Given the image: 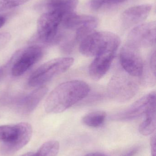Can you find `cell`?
Listing matches in <instances>:
<instances>
[{"label": "cell", "mask_w": 156, "mask_h": 156, "mask_svg": "<svg viewBox=\"0 0 156 156\" xmlns=\"http://www.w3.org/2000/svg\"><path fill=\"white\" fill-rule=\"evenodd\" d=\"M89 86L78 80L60 83L49 94L44 105L48 113L62 112L86 97L89 92Z\"/></svg>", "instance_id": "1"}, {"label": "cell", "mask_w": 156, "mask_h": 156, "mask_svg": "<svg viewBox=\"0 0 156 156\" xmlns=\"http://www.w3.org/2000/svg\"><path fill=\"white\" fill-rule=\"evenodd\" d=\"M121 44L118 35L106 31L93 32L80 43L79 51L83 55L96 57L109 52H116Z\"/></svg>", "instance_id": "2"}, {"label": "cell", "mask_w": 156, "mask_h": 156, "mask_svg": "<svg viewBox=\"0 0 156 156\" xmlns=\"http://www.w3.org/2000/svg\"><path fill=\"white\" fill-rule=\"evenodd\" d=\"M33 129L30 124L20 122L0 126V141L4 154L17 152L27 144L32 137Z\"/></svg>", "instance_id": "3"}, {"label": "cell", "mask_w": 156, "mask_h": 156, "mask_svg": "<svg viewBox=\"0 0 156 156\" xmlns=\"http://www.w3.org/2000/svg\"><path fill=\"white\" fill-rule=\"evenodd\" d=\"M74 63L71 57H62L49 60L37 69L29 77L27 84L29 87H38L53 78L67 71Z\"/></svg>", "instance_id": "4"}, {"label": "cell", "mask_w": 156, "mask_h": 156, "mask_svg": "<svg viewBox=\"0 0 156 156\" xmlns=\"http://www.w3.org/2000/svg\"><path fill=\"white\" fill-rule=\"evenodd\" d=\"M64 17L54 11H47L39 17L37 23L38 39L45 44H51L59 39L60 27Z\"/></svg>", "instance_id": "5"}, {"label": "cell", "mask_w": 156, "mask_h": 156, "mask_svg": "<svg viewBox=\"0 0 156 156\" xmlns=\"http://www.w3.org/2000/svg\"><path fill=\"white\" fill-rule=\"evenodd\" d=\"M44 50L38 45L27 47L16 53L11 60V73L14 76L24 74L43 57Z\"/></svg>", "instance_id": "6"}, {"label": "cell", "mask_w": 156, "mask_h": 156, "mask_svg": "<svg viewBox=\"0 0 156 156\" xmlns=\"http://www.w3.org/2000/svg\"><path fill=\"white\" fill-rule=\"evenodd\" d=\"M130 76L119 73L111 78L108 84V91L112 99L124 102L135 96L138 90V84Z\"/></svg>", "instance_id": "7"}, {"label": "cell", "mask_w": 156, "mask_h": 156, "mask_svg": "<svg viewBox=\"0 0 156 156\" xmlns=\"http://www.w3.org/2000/svg\"><path fill=\"white\" fill-rule=\"evenodd\" d=\"M156 109V94L150 93L140 98L122 112L112 116L115 121H131L139 118Z\"/></svg>", "instance_id": "8"}, {"label": "cell", "mask_w": 156, "mask_h": 156, "mask_svg": "<svg viewBox=\"0 0 156 156\" xmlns=\"http://www.w3.org/2000/svg\"><path fill=\"white\" fill-rule=\"evenodd\" d=\"M139 48L126 43L121 49L120 61L125 72L132 77L142 76L144 64Z\"/></svg>", "instance_id": "9"}, {"label": "cell", "mask_w": 156, "mask_h": 156, "mask_svg": "<svg viewBox=\"0 0 156 156\" xmlns=\"http://www.w3.org/2000/svg\"><path fill=\"white\" fill-rule=\"evenodd\" d=\"M156 31L155 22L141 24L131 30L126 43L138 48L153 46L155 44Z\"/></svg>", "instance_id": "10"}, {"label": "cell", "mask_w": 156, "mask_h": 156, "mask_svg": "<svg viewBox=\"0 0 156 156\" xmlns=\"http://www.w3.org/2000/svg\"><path fill=\"white\" fill-rule=\"evenodd\" d=\"M47 91V88L45 86H40L28 94L21 97L16 103V110L23 114L30 113L37 107Z\"/></svg>", "instance_id": "11"}, {"label": "cell", "mask_w": 156, "mask_h": 156, "mask_svg": "<svg viewBox=\"0 0 156 156\" xmlns=\"http://www.w3.org/2000/svg\"><path fill=\"white\" fill-rule=\"evenodd\" d=\"M116 53L106 52L95 57L89 69V75L93 80H99L105 76L111 68Z\"/></svg>", "instance_id": "12"}, {"label": "cell", "mask_w": 156, "mask_h": 156, "mask_svg": "<svg viewBox=\"0 0 156 156\" xmlns=\"http://www.w3.org/2000/svg\"><path fill=\"white\" fill-rule=\"evenodd\" d=\"M152 8L151 5L144 4L126 9L122 14L124 25L130 27L143 22L149 15Z\"/></svg>", "instance_id": "13"}, {"label": "cell", "mask_w": 156, "mask_h": 156, "mask_svg": "<svg viewBox=\"0 0 156 156\" xmlns=\"http://www.w3.org/2000/svg\"><path fill=\"white\" fill-rule=\"evenodd\" d=\"M78 2V0H48L46 8L47 11H54L60 13L65 18L74 12Z\"/></svg>", "instance_id": "14"}, {"label": "cell", "mask_w": 156, "mask_h": 156, "mask_svg": "<svg viewBox=\"0 0 156 156\" xmlns=\"http://www.w3.org/2000/svg\"><path fill=\"white\" fill-rule=\"evenodd\" d=\"M145 116V119L140 125L139 130L140 133L143 135L148 136L155 131L156 109L148 112Z\"/></svg>", "instance_id": "15"}, {"label": "cell", "mask_w": 156, "mask_h": 156, "mask_svg": "<svg viewBox=\"0 0 156 156\" xmlns=\"http://www.w3.org/2000/svg\"><path fill=\"white\" fill-rule=\"evenodd\" d=\"M106 117V114L103 111H96L89 113L85 115L82 119L84 124L91 127L101 126Z\"/></svg>", "instance_id": "16"}, {"label": "cell", "mask_w": 156, "mask_h": 156, "mask_svg": "<svg viewBox=\"0 0 156 156\" xmlns=\"http://www.w3.org/2000/svg\"><path fill=\"white\" fill-rule=\"evenodd\" d=\"M125 1L126 0H91L90 6L93 10H99L103 6L117 4Z\"/></svg>", "instance_id": "17"}, {"label": "cell", "mask_w": 156, "mask_h": 156, "mask_svg": "<svg viewBox=\"0 0 156 156\" xmlns=\"http://www.w3.org/2000/svg\"><path fill=\"white\" fill-rule=\"evenodd\" d=\"M29 0H0V12L19 6Z\"/></svg>", "instance_id": "18"}, {"label": "cell", "mask_w": 156, "mask_h": 156, "mask_svg": "<svg viewBox=\"0 0 156 156\" xmlns=\"http://www.w3.org/2000/svg\"><path fill=\"white\" fill-rule=\"evenodd\" d=\"M11 38V35L8 33H0V50L7 44Z\"/></svg>", "instance_id": "19"}, {"label": "cell", "mask_w": 156, "mask_h": 156, "mask_svg": "<svg viewBox=\"0 0 156 156\" xmlns=\"http://www.w3.org/2000/svg\"><path fill=\"white\" fill-rule=\"evenodd\" d=\"M150 69L154 76H156V52L154 51L151 55L150 60Z\"/></svg>", "instance_id": "20"}, {"label": "cell", "mask_w": 156, "mask_h": 156, "mask_svg": "<svg viewBox=\"0 0 156 156\" xmlns=\"http://www.w3.org/2000/svg\"><path fill=\"white\" fill-rule=\"evenodd\" d=\"M140 148L138 147H133L130 150L123 154L121 156H135L136 154L139 152Z\"/></svg>", "instance_id": "21"}, {"label": "cell", "mask_w": 156, "mask_h": 156, "mask_svg": "<svg viewBox=\"0 0 156 156\" xmlns=\"http://www.w3.org/2000/svg\"><path fill=\"white\" fill-rule=\"evenodd\" d=\"M152 156H156V135H153L150 140Z\"/></svg>", "instance_id": "22"}, {"label": "cell", "mask_w": 156, "mask_h": 156, "mask_svg": "<svg viewBox=\"0 0 156 156\" xmlns=\"http://www.w3.org/2000/svg\"><path fill=\"white\" fill-rule=\"evenodd\" d=\"M7 67L6 66H5L3 67L0 68V82L2 80L6 75Z\"/></svg>", "instance_id": "23"}, {"label": "cell", "mask_w": 156, "mask_h": 156, "mask_svg": "<svg viewBox=\"0 0 156 156\" xmlns=\"http://www.w3.org/2000/svg\"><path fill=\"white\" fill-rule=\"evenodd\" d=\"M84 156H108L104 154L100 153H93L88 154Z\"/></svg>", "instance_id": "24"}, {"label": "cell", "mask_w": 156, "mask_h": 156, "mask_svg": "<svg viewBox=\"0 0 156 156\" xmlns=\"http://www.w3.org/2000/svg\"><path fill=\"white\" fill-rule=\"evenodd\" d=\"M5 18L4 16H0V28L3 26L5 23Z\"/></svg>", "instance_id": "25"}, {"label": "cell", "mask_w": 156, "mask_h": 156, "mask_svg": "<svg viewBox=\"0 0 156 156\" xmlns=\"http://www.w3.org/2000/svg\"><path fill=\"white\" fill-rule=\"evenodd\" d=\"M33 154V153H32V152H29V153H27V154H24L22 155L21 156H31Z\"/></svg>", "instance_id": "26"}]
</instances>
